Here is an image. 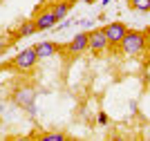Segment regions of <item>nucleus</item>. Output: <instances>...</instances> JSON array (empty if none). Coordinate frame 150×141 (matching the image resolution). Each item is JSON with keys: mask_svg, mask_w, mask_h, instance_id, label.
Masks as SVG:
<instances>
[{"mask_svg": "<svg viewBox=\"0 0 150 141\" xmlns=\"http://www.w3.org/2000/svg\"><path fill=\"white\" fill-rule=\"evenodd\" d=\"M121 52H123L125 56H139L144 54L146 49V34L144 31H137V29H128L125 31L123 40L119 43Z\"/></svg>", "mask_w": 150, "mask_h": 141, "instance_id": "nucleus-1", "label": "nucleus"}, {"mask_svg": "<svg viewBox=\"0 0 150 141\" xmlns=\"http://www.w3.org/2000/svg\"><path fill=\"white\" fill-rule=\"evenodd\" d=\"M85 49H88V31H81V34H76L67 45H61V52H65V54H69V56H79V54H83Z\"/></svg>", "mask_w": 150, "mask_h": 141, "instance_id": "nucleus-6", "label": "nucleus"}, {"mask_svg": "<svg viewBox=\"0 0 150 141\" xmlns=\"http://www.w3.org/2000/svg\"><path fill=\"white\" fill-rule=\"evenodd\" d=\"M96 121H99L101 125H105V123L110 121V119H108V114H105V112H99V117H96Z\"/></svg>", "mask_w": 150, "mask_h": 141, "instance_id": "nucleus-13", "label": "nucleus"}, {"mask_svg": "<svg viewBox=\"0 0 150 141\" xmlns=\"http://www.w3.org/2000/svg\"><path fill=\"white\" fill-rule=\"evenodd\" d=\"M79 0H58L56 5H52V9H54V16H56V20H63L65 16H67L69 11H72V7L76 5Z\"/></svg>", "mask_w": 150, "mask_h": 141, "instance_id": "nucleus-9", "label": "nucleus"}, {"mask_svg": "<svg viewBox=\"0 0 150 141\" xmlns=\"http://www.w3.org/2000/svg\"><path fill=\"white\" fill-rule=\"evenodd\" d=\"M13 103L18 105V108H23V110H27L31 114V117H36V105H34V101H36V90L31 85H20L13 90L11 94Z\"/></svg>", "mask_w": 150, "mask_h": 141, "instance_id": "nucleus-2", "label": "nucleus"}, {"mask_svg": "<svg viewBox=\"0 0 150 141\" xmlns=\"http://www.w3.org/2000/svg\"><path fill=\"white\" fill-rule=\"evenodd\" d=\"M110 2H112V0H103V7H105V5H110Z\"/></svg>", "mask_w": 150, "mask_h": 141, "instance_id": "nucleus-15", "label": "nucleus"}, {"mask_svg": "<svg viewBox=\"0 0 150 141\" xmlns=\"http://www.w3.org/2000/svg\"><path fill=\"white\" fill-rule=\"evenodd\" d=\"M34 49H36L38 58H50V56H56L61 52V45L54 43V40H43V43L34 45Z\"/></svg>", "mask_w": 150, "mask_h": 141, "instance_id": "nucleus-8", "label": "nucleus"}, {"mask_svg": "<svg viewBox=\"0 0 150 141\" xmlns=\"http://www.w3.org/2000/svg\"><path fill=\"white\" fill-rule=\"evenodd\" d=\"M128 7L132 11H144L148 13L150 11V0H128Z\"/></svg>", "mask_w": 150, "mask_h": 141, "instance_id": "nucleus-10", "label": "nucleus"}, {"mask_svg": "<svg viewBox=\"0 0 150 141\" xmlns=\"http://www.w3.org/2000/svg\"><path fill=\"white\" fill-rule=\"evenodd\" d=\"M38 61H40V58H38L36 49H34V47H27V49H23V52H18V54L13 56V61L9 63V67L16 69V72L27 74V72H31V69L36 67Z\"/></svg>", "mask_w": 150, "mask_h": 141, "instance_id": "nucleus-3", "label": "nucleus"}, {"mask_svg": "<svg viewBox=\"0 0 150 141\" xmlns=\"http://www.w3.org/2000/svg\"><path fill=\"white\" fill-rule=\"evenodd\" d=\"M103 31H105L108 45H112V47H119V43L123 40L125 31H128V27H125L123 23H119V20H114V23H108L105 27H103Z\"/></svg>", "mask_w": 150, "mask_h": 141, "instance_id": "nucleus-5", "label": "nucleus"}, {"mask_svg": "<svg viewBox=\"0 0 150 141\" xmlns=\"http://www.w3.org/2000/svg\"><path fill=\"white\" fill-rule=\"evenodd\" d=\"M11 43H13V40H11V36H7L5 31L0 29V54H2V52H5V49L9 47Z\"/></svg>", "mask_w": 150, "mask_h": 141, "instance_id": "nucleus-11", "label": "nucleus"}, {"mask_svg": "<svg viewBox=\"0 0 150 141\" xmlns=\"http://www.w3.org/2000/svg\"><path fill=\"white\" fill-rule=\"evenodd\" d=\"M79 2H85V5H92V2H96V0H79Z\"/></svg>", "mask_w": 150, "mask_h": 141, "instance_id": "nucleus-14", "label": "nucleus"}, {"mask_svg": "<svg viewBox=\"0 0 150 141\" xmlns=\"http://www.w3.org/2000/svg\"><path fill=\"white\" fill-rule=\"evenodd\" d=\"M88 49L94 52V54H101L108 49V38H105V31L103 29H92L88 31Z\"/></svg>", "mask_w": 150, "mask_h": 141, "instance_id": "nucleus-7", "label": "nucleus"}, {"mask_svg": "<svg viewBox=\"0 0 150 141\" xmlns=\"http://www.w3.org/2000/svg\"><path fill=\"white\" fill-rule=\"evenodd\" d=\"M45 139H50V141H61V139H65V135H61V132H52V135H45Z\"/></svg>", "mask_w": 150, "mask_h": 141, "instance_id": "nucleus-12", "label": "nucleus"}, {"mask_svg": "<svg viewBox=\"0 0 150 141\" xmlns=\"http://www.w3.org/2000/svg\"><path fill=\"white\" fill-rule=\"evenodd\" d=\"M56 16H54V9L52 5L47 7H38L36 16H34V25H36V31H45V29H52L54 25H56Z\"/></svg>", "mask_w": 150, "mask_h": 141, "instance_id": "nucleus-4", "label": "nucleus"}]
</instances>
